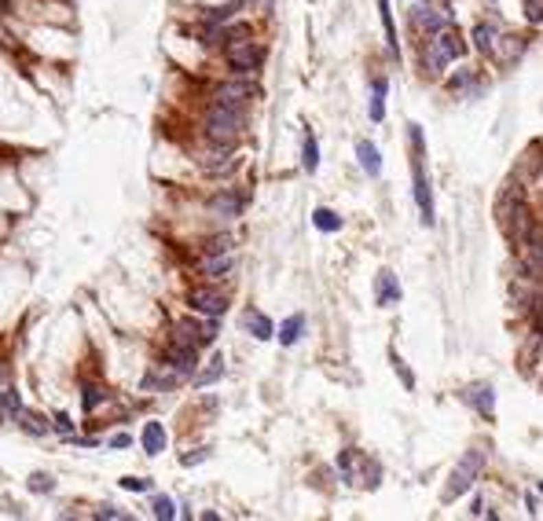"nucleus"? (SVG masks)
Here are the masks:
<instances>
[{
  "label": "nucleus",
  "instance_id": "1",
  "mask_svg": "<svg viewBox=\"0 0 543 521\" xmlns=\"http://www.w3.org/2000/svg\"><path fill=\"white\" fill-rule=\"evenodd\" d=\"M463 56H466V40H463L459 30L448 23L444 30H437V34H433L430 48L422 51V73H426V78H441V70L448 67V62L463 59Z\"/></svg>",
  "mask_w": 543,
  "mask_h": 521
},
{
  "label": "nucleus",
  "instance_id": "2",
  "mask_svg": "<svg viewBox=\"0 0 543 521\" xmlns=\"http://www.w3.org/2000/svg\"><path fill=\"white\" fill-rule=\"evenodd\" d=\"M242 125H246V111H242V107H220V103H213L202 129H206V140L209 143L231 147L242 136Z\"/></svg>",
  "mask_w": 543,
  "mask_h": 521
},
{
  "label": "nucleus",
  "instance_id": "3",
  "mask_svg": "<svg viewBox=\"0 0 543 521\" xmlns=\"http://www.w3.org/2000/svg\"><path fill=\"white\" fill-rule=\"evenodd\" d=\"M408 136H411V176H415V202H419L422 224H426V228H433V195H430V180H426V169H422V129H419V125H408Z\"/></svg>",
  "mask_w": 543,
  "mask_h": 521
},
{
  "label": "nucleus",
  "instance_id": "4",
  "mask_svg": "<svg viewBox=\"0 0 543 521\" xmlns=\"http://www.w3.org/2000/svg\"><path fill=\"white\" fill-rule=\"evenodd\" d=\"M481 470H485V452H481V448H470V452H466L463 459H459V466L452 470L448 485H444V499L452 503V499H459L463 492H470Z\"/></svg>",
  "mask_w": 543,
  "mask_h": 521
},
{
  "label": "nucleus",
  "instance_id": "5",
  "mask_svg": "<svg viewBox=\"0 0 543 521\" xmlns=\"http://www.w3.org/2000/svg\"><path fill=\"white\" fill-rule=\"evenodd\" d=\"M518 268L532 283L543 279V224L540 220L529 228V235L518 242Z\"/></svg>",
  "mask_w": 543,
  "mask_h": 521
},
{
  "label": "nucleus",
  "instance_id": "6",
  "mask_svg": "<svg viewBox=\"0 0 543 521\" xmlns=\"http://www.w3.org/2000/svg\"><path fill=\"white\" fill-rule=\"evenodd\" d=\"M213 338H217V320H180L176 323V331H173V342H180V345H195V349H202V345H213Z\"/></svg>",
  "mask_w": 543,
  "mask_h": 521
},
{
  "label": "nucleus",
  "instance_id": "7",
  "mask_svg": "<svg viewBox=\"0 0 543 521\" xmlns=\"http://www.w3.org/2000/svg\"><path fill=\"white\" fill-rule=\"evenodd\" d=\"M261 59H264V51L253 40H231L228 45V67L235 73H253L261 67Z\"/></svg>",
  "mask_w": 543,
  "mask_h": 521
},
{
  "label": "nucleus",
  "instance_id": "8",
  "mask_svg": "<svg viewBox=\"0 0 543 521\" xmlns=\"http://www.w3.org/2000/svg\"><path fill=\"white\" fill-rule=\"evenodd\" d=\"M187 305L202 316H213V320H220V316L228 312V297L220 290H209V286H195V290L187 294Z\"/></svg>",
  "mask_w": 543,
  "mask_h": 521
},
{
  "label": "nucleus",
  "instance_id": "9",
  "mask_svg": "<svg viewBox=\"0 0 543 521\" xmlns=\"http://www.w3.org/2000/svg\"><path fill=\"white\" fill-rule=\"evenodd\" d=\"M253 95V84L250 81H224L213 95V103H220V107H242L246 111V100Z\"/></svg>",
  "mask_w": 543,
  "mask_h": 521
},
{
  "label": "nucleus",
  "instance_id": "10",
  "mask_svg": "<svg viewBox=\"0 0 543 521\" xmlns=\"http://www.w3.org/2000/svg\"><path fill=\"white\" fill-rule=\"evenodd\" d=\"M411 23H415V30H426V34H437V30H444L452 23L448 19V12H444V8H433V4H422V8H415L411 12Z\"/></svg>",
  "mask_w": 543,
  "mask_h": 521
},
{
  "label": "nucleus",
  "instance_id": "11",
  "mask_svg": "<svg viewBox=\"0 0 543 521\" xmlns=\"http://www.w3.org/2000/svg\"><path fill=\"white\" fill-rule=\"evenodd\" d=\"M463 400L470 404L474 411H481L485 419H492V415H496V393H492V386H488V382H477V386L463 389Z\"/></svg>",
  "mask_w": 543,
  "mask_h": 521
},
{
  "label": "nucleus",
  "instance_id": "12",
  "mask_svg": "<svg viewBox=\"0 0 543 521\" xmlns=\"http://www.w3.org/2000/svg\"><path fill=\"white\" fill-rule=\"evenodd\" d=\"M375 297H378L382 308H389V305L400 301V283H397V275H393L389 268L378 272V279H375Z\"/></svg>",
  "mask_w": 543,
  "mask_h": 521
},
{
  "label": "nucleus",
  "instance_id": "13",
  "mask_svg": "<svg viewBox=\"0 0 543 521\" xmlns=\"http://www.w3.org/2000/svg\"><path fill=\"white\" fill-rule=\"evenodd\" d=\"M242 206H246V198L235 195V191H220V195L209 198V213H217V217H239Z\"/></svg>",
  "mask_w": 543,
  "mask_h": 521
},
{
  "label": "nucleus",
  "instance_id": "14",
  "mask_svg": "<svg viewBox=\"0 0 543 521\" xmlns=\"http://www.w3.org/2000/svg\"><path fill=\"white\" fill-rule=\"evenodd\" d=\"M242 327H246V331L257 338V342H268V338L275 334V327H272V320L264 312H257V308H250L246 316H242Z\"/></svg>",
  "mask_w": 543,
  "mask_h": 521
},
{
  "label": "nucleus",
  "instance_id": "15",
  "mask_svg": "<svg viewBox=\"0 0 543 521\" xmlns=\"http://www.w3.org/2000/svg\"><path fill=\"white\" fill-rule=\"evenodd\" d=\"M19 415H23V397L8 386V389H0V426L4 422H15Z\"/></svg>",
  "mask_w": 543,
  "mask_h": 521
},
{
  "label": "nucleus",
  "instance_id": "16",
  "mask_svg": "<svg viewBox=\"0 0 543 521\" xmlns=\"http://www.w3.org/2000/svg\"><path fill=\"white\" fill-rule=\"evenodd\" d=\"M239 165V158L235 154H228V151H220V154H209V158H202V169H206L209 176H228L231 169Z\"/></svg>",
  "mask_w": 543,
  "mask_h": 521
},
{
  "label": "nucleus",
  "instance_id": "17",
  "mask_svg": "<svg viewBox=\"0 0 543 521\" xmlns=\"http://www.w3.org/2000/svg\"><path fill=\"white\" fill-rule=\"evenodd\" d=\"M140 441H143V452L147 455H162L165 452V430H162V422H147Z\"/></svg>",
  "mask_w": 543,
  "mask_h": 521
},
{
  "label": "nucleus",
  "instance_id": "18",
  "mask_svg": "<svg viewBox=\"0 0 543 521\" xmlns=\"http://www.w3.org/2000/svg\"><path fill=\"white\" fill-rule=\"evenodd\" d=\"M356 158H360V165H364L367 176H378V173H382V158H378V147H375V143L360 140V143H356Z\"/></svg>",
  "mask_w": 543,
  "mask_h": 521
},
{
  "label": "nucleus",
  "instance_id": "19",
  "mask_svg": "<svg viewBox=\"0 0 543 521\" xmlns=\"http://www.w3.org/2000/svg\"><path fill=\"white\" fill-rule=\"evenodd\" d=\"M474 40H477V48H481V51H496L503 37H499V26L496 23H477L474 26Z\"/></svg>",
  "mask_w": 543,
  "mask_h": 521
},
{
  "label": "nucleus",
  "instance_id": "20",
  "mask_svg": "<svg viewBox=\"0 0 543 521\" xmlns=\"http://www.w3.org/2000/svg\"><path fill=\"white\" fill-rule=\"evenodd\" d=\"M231 253H206V261H202V275H224V272H231Z\"/></svg>",
  "mask_w": 543,
  "mask_h": 521
},
{
  "label": "nucleus",
  "instance_id": "21",
  "mask_svg": "<svg viewBox=\"0 0 543 521\" xmlns=\"http://www.w3.org/2000/svg\"><path fill=\"white\" fill-rule=\"evenodd\" d=\"M386 114V78H375L371 84V121H382Z\"/></svg>",
  "mask_w": 543,
  "mask_h": 521
},
{
  "label": "nucleus",
  "instance_id": "22",
  "mask_svg": "<svg viewBox=\"0 0 543 521\" xmlns=\"http://www.w3.org/2000/svg\"><path fill=\"white\" fill-rule=\"evenodd\" d=\"M301 331H305V316L297 312V316H290V320L279 327V342H283V345H294L297 338H301Z\"/></svg>",
  "mask_w": 543,
  "mask_h": 521
},
{
  "label": "nucleus",
  "instance_id": "23",
  "mask_svg": "<svg viewBox=\"0 0 543 521\" xmlns=\"http://www.w3.org/2000/svg\"><path fill=\"white\" fill-rule=\"evenodd\" d=\"M111 397H106V389L103 386H95V382H89V386L81 389V404H84V411H95L100 404H106Z\"/></svg>",
  "mask_w": 543,
  "mask_h": 521
},
{
  "label": "nucleus",
  "instance_id": "24",
  "mask_svg": "<svg viewBox=\"0 0 543 521\" xmlns=\"http://www.w3.org/2000/svg\"><path fill=\"white\" fill-rule=\"evenodd\" d=\"M19 422H23V430H26V433H34V437H45V433L51 430L37 411H23V415H19Z\"/></svg>",
  "mask_w": 543,
  "mask_h": 521
},
{
  "label": "nucleus",
  "instance_id": "25",
  "mask_svg": "<svg viewBox=\"0 0 543 521\" xmlns=\"http://www.w3.org/2000/svg\"><path fill=\"white\" fill-rule=\"evenodd\" d=\"M220 375H224V356H213V360H209V367L195 375V386H209V382H217Z\"/></svg>",
  "mask_w": 543,
  "mask_h": 521
},
{
  "label": "nucleus",
  "instance_id": "26",
  "mask_svg": "<svg viewBox=\"0 0 543 521\" xmlns=\"http://www.w3.org/2000/svg\"><path fill=\"white\" fill-rule=\"evenodd\" d=\"M312 224H316L319 231H338V228H342V217L331 213V209H316V213H312Z\"/></svg>",
  "mask_w": 543,
  "mask_h": 521
},
{
  "label": "nucleus",
  "instance_id": "27",
  "mask_svg": "<svg viewBox=\"0 0 543 521\" xmlns=\"http://www.w3.org/2000/svg\"><path fill=\"white\" fill-rule=\"evenodd\" d=\"M301 165L308 169V173H316V165H319V147H316V136H312V132L305 136V151H301Z\"/></svg>",
  "mask_w": 543,
  "mask_h": 521
},
{
  "label": "nucleus",
  "instance_id": "28",
  "mask_svg": "<svg viewBox=\"0 0 543 521\" xmlns=\"http://www.w3.org/2000/svg\"><path fill=\"white\" fill-rule=\"evenodd\" d=\"M448 89H452V92H470V89H477V73H474V70H463L459 78L448 81Z\"/></svg>",
  "mask_w": 543,
  "mask_h": 521
},
{
  "label": "nucleus",
  "instance_id": "29",
  "mask_svg": "<svg viewBox=\"0 0 543 521\" xmlns=\"http://www.w3.org/2000/svg\"><path fill=\"white\" fill-rule=\"evenodd\" d=\"M378 12H382V26H386L389 48L397 51V30H393V15H389V0H378Z\"/></svg>",
  "mask_w": 543,
  "mask_h": 521
},
{
  "label": "nucleus",
  "instance_id": "30",
  "mask_svg": "<svg viewBox=\"0 0 543 521\" xmlns=\"http://www.w3.org/2000/svg\"><path fill=\"white\" fill-rule=\"evenodd\" d=\"M154 518H162V521L176 518V507H173V499H169V496H158L154 499Z\"/></svg>",
  "mask_w": 543,
  "mask_h": 521
},
{
  "label": "nucleus",
  "instance_id": "31",
  "mask_svg": "<svg viewBox=\"0 0 543 521\" xmlns=\"http://www.w3.org/2000/svg\"><path fill=\"white\" fill-rule=\"evenodd\" d=\"M389 360H393V371H397V375H400V382H404V389H415V378H411V371H408V364H404V360H400L397 353H393Z\"/></svg>",
  "mask_w": 543,
  "mask_h": 521
},
{
  "label": "nucleus",
  "instance_id": "32",
  "mask_svg": "<svg viewBox=\"0 0 543 521\" xmlns=\"http://www.w3.org/2000/svg\"><path fill=\"white\" fill-rule=\"evenodd\" d=\"M30 488H34V492H41V496H48V492H51V477H48V474H30Z\"/></svg>",
  "mask_w": 543,
  "mask_h": 521
},
{
  "label": "nucleus",
  "instance_id": "33",
  "mask_svg": "<svg viewBox=\"0 0 543 521\" xmlns=\"http://www.w3.org/2000/svg\"><path fill=\"white\" fill-rule=\"evenodd\" d=\"M206 253H231V239L228 235H217L206 242Z\"/></svg>",
  "mask_w": 543,
  "mask_h": 521
},
{
  "label": "nucleus",
  "instance_id": "34",
  "mask_svg": "<svg viewBox=\"0 0 543 521\" xmlns=\"http://www.w3.org/2000/svg\"><path fill=\"white\" fill-rule=\"evenodd\" d=\"M51 430H59L62 437H70V433H73V422H70V415H62V411H59L56 419H51Z\"/></svg>",
  "mask_w": 543,
  "mask_h": 521
},
{
  "label": "nucleus",
  "instance_id": "35",
  "mask_svg": "<svg viewBox=\"0 0 543 521\" xmlns=\"http://www.w3.org/2000/svg\"><path fill=\"white\" fill-rule=\"evenodd\" d=\"M525 15L529 23H543V0H525Z\"/></svg>",
  "mask_w": 543,
  "mask_h": 521
},
{
  "label": "nucleus",
  "instance_id": "36",
  "mask_svg": "<svg viewBox=\"0 0 543 521\" xmlns=\"http://www.w3.org/2000/svg\"><path fill=\"white\" fill-rule=\"evenodd\" d=\"M122 488H129V492H147L151 481H143V477H122Z\"/></svg>",
  "mask_w": 543,
  "mask_h": 521
},
{
  "label": "nucleus",
  "instance_id": "37",
  "mask_svg": "<svg viewBox=\"0 0 543 521\" xmlns=\"http://www.w3.org/2000/svg\"><path fill=\"white\" fill-rule=\"evenodd\" d=\"M129 444H132L129 433H114V437H111V448H129Z\"/></svg>",
  "mask_w": 543,
  "mask_h": 521
},
{
  "label": "nucleus",
  "instance_id": "38",
  "mask_svg": "<svg viewBox=\"0 0 543 521\" xmlns=\"http://www.w3.org/2000/svg\"><path fill=\"white\" fill-rule=\"evenodd\" d=\"M206 455H209L206 448H198V452H191V455H184V466H195V463H202V459H206Z\"/></svg>",
  "mask_w": 543,
  "mask_h": 521
},
{
  "label": "nucleus",
  "instance_id": "39",
  "mask_svg": "<svg viewBox=\"0 0 543 521\" xmlns=\"http://www.w3.org/2000/svg\"><path fill=\"white\" fill-rule=\"evenodd\" d=\"M95 518H125V514H122L118 507H100V510H95Z\"/></svg>",
  "mask_w": 543,
  "mask_h": 521
},
{
  "label": "nucleus",
  "instance_id": "40",
  "mask_svg": "<svg viewBox=\"0 0 543 521\" xmlns=\"http://www.w3.org/2000/svg\"><path fill=\"white\" fill-rule=\"evenodd\" d=\"M12 12V0H0V15H8Z\"/></svg>",
  "mask_w": 543,
  "mask_h": 521
},
{
  "label": "nucleus",
  "instance_id": "41",
  "mask_svg": "<svg viewBox=\"0 0 543 521\" xmlns=\"http://www.w3.org/2000/svg\"><path fill=\"white\" fill-rule=\"evenodd\" d=\"M0 154H4V147H0Z\"/></svg>",
  "mask_w": 543,
  "mask_h": 521
}]
</instances>
